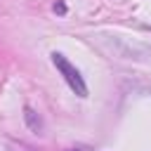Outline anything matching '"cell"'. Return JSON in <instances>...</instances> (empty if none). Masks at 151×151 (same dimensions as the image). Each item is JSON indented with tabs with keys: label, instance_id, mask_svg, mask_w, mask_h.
Here are the masks:
<instances>
[{
	"label": "cell",
	"instance_id": "obj_1",
	"mask_svg": "<svg viewBox=\"0 0 151 151\" xmlns=\"http://www.w3.org/2000/svg\"><path fill=\"white\" fill-rule=\"evenodd\" d=\"M52 57V64H54V68L61 73V78L66 80V85L78 94V97H87V85H85V80H83V76H80V71L61 54V52H52L50 54Z\"/></svg>",
	"mask_w": 151,
	"mask_h": 151
},
{
	"label": "cell",
	"instance_id": "obj_2",
	"mask_svg": "<svg viewBox=\"0 0 151 151\" xmlns=\"http://www.w3.org/2000/svg\"><path fill=\"white\" fill-rule=\"evenodd\" d=\"M24 118H26V125H28L35 134H40V132H42V118H40L31 106H26V109H24Z\"/></svg>",
	"mask_w": 151,
	"mask_h": 151
},
{
	"label": "cell",
	"instance_id": "obj_3",
	"mask_svg": "<svg viewBox=\"0 0 151 151\" xmlns=\"http://www.w3.org/2000/svg\"><path fill=\"white\" fill-rule=\"evenodd\" d=\"M52 9H54V12H57V14H66V5H64V2H61V0H57V2H54V5H52Z\"/></svg>",
	"mask_w": 151,
	"mask_h": 151
},
{
	"label": "cell",
	"instance_id": "obj_4",
	"mask_svg": "<svg viewBox=\"0 0 151 151\" xmlns=\"http://www.w3.org/2000/svg\"><path fill=\"white\" fill-rule=\"evenodd\" d=\"M12 151H33V149H28V146H24V144H19V146H12Z\"/></svg>",
	"mask_w": 151,
	"mask_h": 151
},
{
	"label": "cell",
	"instance_id": "obj_5",
	"mask_svg": "<svg viewBox=\"0 0 151 151\" xmlns=\"http://www.w3.org/2000/svg\"><path fill=\"white\" fill-rule=\"evenodd\" d=\"M71 151H73V149H71ZM76 151H78V149H76Z\"/></svg>",
	"mask_w": 151,
	"mask_h": 151
}]
</instances>
